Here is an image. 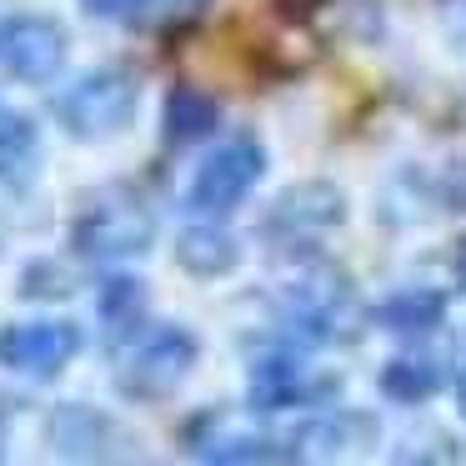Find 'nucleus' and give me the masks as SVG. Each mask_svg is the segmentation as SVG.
Instances as JSON below:
<instances>
[{
  "label": "nucleus",
  "mask_w": 466,
  "mask_h": 466,
  "mask_svg": "<svg viewBox=\"0 0 466 466\" xmlns=\"http://www.w3.org/2000/svg\"><path fill=\"white\" fill-rule=\"evenodd\" d=\"M156 241V211L136 186H96L71 216V246L86 261H131Z\"/></svg>",
  "instance_id": "obj_1"
},
{
  "label": "nucleus",
  "mask_w": 466,
  "mask_h": 466,
  "mask_svg": "<svg viewBox=\"0 0 466 466\" xmlns=\"http://www.w3.org/2000/svg\"><path fill=\"white\" fill-rule=\"evenodd\" d=\"M281 326L301 341H346L361 326V301L336 266L311 261L286 281L281 291Z\"/></svg>",
  "instance_id": "obj_2"
},
{
  "label": "nucleus",
  "mask_w": 466,
  "mask_h": 466,
  "mask_svg": "<svg viewBox=\"0 0 466 466\" xmlns=\"http://www.w3.org/2000/svg\"><path fill=\"white\" fill-rule=\"evenodd\" d=\"M136 106H141V81L121 66H101V71H86L81 81L66 86L51 111L61 131L76 141H111L136 121Z\"/></svg>",
  "instance_id": "obj_3"
},
{
  "label": "nucleus",
  "mask_w": 466,
  "mask_h": 466,
  "mask_svg": "<svg viewBox=\"0 0 466 466\" xmlns=\"http://www.w3.org/2000/svg\"><path fill=\"white\" fill-rule=\"evenodd\" d=\"M196 356H201V341L186 326L176 321L151 326V331H141L126 346L121 366H116V386L131 401H161L196 371Z\"/></svg>",
  "instance_id": "obj_4"
},
{
  "label": "nucleus",
  "mask_w": 466,
  "mask_h": 466,
  "mask_svg": "<svg viewBox=\"0 0 466 466\" xmlns=\"http://www.w3.org/2000/svg\"><path fill=\"white\" fill-rule=\"evenodd\" d=\"M266 176V146L256 136H236V141L216 146L191 176V191H186V206L206 221H221L231 216L246 196L256 191V181Z\"/></svg>",
  "instance_id": "obj_5"
},
{
  "label": "nucleus",
  "mask_w": 466,
  "mask_h": 466,
  "mask_svg": "<svg viewBox=\"0 0 466 466\" xmlns=\"http://www.w3.org/2000/svg\"><path fill=\"white\" fill-rule=\"evenodd\" d=\"M66 25L56 15H35V11H15L0 21V71H11L15 81L46 86L66 71Z\"/></svg>",
  "instance_id": "obj_6"
},
{
  "label": "nucleus",
  "mask_w": 466,
  "mask_h": 466,
  "mask_svg": "<svg viewBox=\"0 0 466 466\" xmlns=\"http://www.w3.org/2000/svg\"><path fill=\"white\" fill-rule=\"evenodd\" d=\"M81 356V326L61 321V316H41V321H15L0 326V366L5 371L51 381Z\"/></svg>",
  "instance_id": "obj_7"
},
{
  "label": "nucleus",
  "mask_w": 466,
  "mask_h": 466,
  "mask_svg": "<svg viewBox=\"0 0 466 466\" xmlns=\"http://www.w3.org/2000/svg\"><path fill=\"white\" fill-rule=\"evenodd\" d=\"M336 376H316L296 346H271L251 361V406L256 411H286V406L326 401L336 391Z\"/></svg>",
  "instance_id": "obj_8"
},
{
  "label": "nucleus",
  "mask_w": 466,
  "mask_h": 466,
  "mask_svg": "<svg viewBox=\"0 0 466 466\" xmlns=\"http://www.w3.org/2000/svg\"><path fill=\"white\" fill-rule=\"evenodd\" d=\"M341 221H346L341 186H331V181H296V186H286V191L271 201L261 231L271 236V241H301V236L336 231Z\"/></svg>",
  "instance_id": "obj_9"
},
{
  "label": "nucleus",
  "mask_w": 466,
  "mask_h": 466,
  "mask_svg": "<svg viewBox=\"0 0 466 466\" xmlns=\"http://www.w3.org/2000/svg\"><path fill=\"white\" fill-rule=\"evenodd\" d=\"M46 431H51V451L61 466H111L116 426L96 406H56Z\"/></svg>",
  "instance_id": "obj_10"
},
{
  "label": "nucleus",
  "mask_w": 466,
  "mask_h": 466,
  "mask_svg": "<svg viewBox=\"0 0 466 466\" xmlns=\"http://www.w3.org/2000/svg\"><path fill=\"white\" fill-rule=\"evenodd\" d=\"M371 431H376L371 416L326 411V416H316V421H306V426H296V431H291V441H286V461H296V466H326V461H336V456L356 451V446H361Z\"/></svg>",
  "instance_id": "obj_11"
},
{
  "label": "nucleus",
  "mask_w": 466,
  "mask_h": 466,
  "mask_svg": "<svg viewBox=\"0 0 466 466\" xmlns=\"http://www.w3.org/2000/svg\"><path fill=\"white\" fill-rule=\"evenodd\" d=\"M236 261H241L236 236L226 231V226L206 221V216L191 226H181V236H176V266H181L186 276H196V281H216V276L236 271Z\"/></svg>",
  "instance_id": "obj_12"
},
{
  "label": "nucleus",
  "mask_w": 466,
  "mask_h": 466,
  "mask_svg": "<svg viewBox=\"0 0 466 466\" xmlns=\"http://www.w3.org/2000/svg\"><path fill=\"white\" fill-rule=\"evenodd\" d=\"M146 311H151V296H146L141 276H106L101 296H96V316H101V331L111 346H131L146 331Z\"/></svg>",
  "instance_id": "obj_13"
},
{
  "label": "nucleus",
  "mask_w": 466,
  "mask_h": 466,
  "mask_svg": "<svg viewBox=\"0 0 466 466\" xmlns=\"http://www.w3.org/2000/svg\"><path fill=\"white\" fill-rule=\"evenodd\" d=\"M41 171V131L31 116L0 106V191H25Z\"/></svg>",
  "instance_id": "obj_14"
},
{
  "label": "nucleus",
  "mask_w": 466,
  "mask_h": 466,
  "mask_svg": "<svg viewBox=\"0 0 466 466\" xmlns=\"http://www.w3.org/2000/svg\"><path fill=\"white\" fill-rule=\"evenodd\" d=\"M446 381V366L436 361L431 351H406V356H391L381 366V391L401 406H416L426 396H436Z\"/></svg>",
  "instance_id": "obj_15"
},
{
  "label": "nucleus",
  "mask_w": 466,
  "mask_h": 466,
  "mask_svg": "<svg viewBox=\"0 0 466 466\" xmlns=\"http://www.w3.org/2000/svg\"><path fill=\"white\" fill-rule=\"evenodd\" d=\"M446 316V296L431 291V286H406V291L386 296L376 306V321L386 331H401V336H421V331H436Z\"/></svg>",
  "instance_id": "obj_16"
},
{
  "label": "nucleus",
  "mask_w": 466,
  "mask_h": 466,
  "mask_svg": "<svg viewBox=\"0 0 466 466\" xmlns=\"http://www.w3.org/2000/svg\"><path fill=\"white\" fill-rule=\"evenodd\" d=\"M161 126H166V141L191 146V141H201V136L216 131V101H211V96H201V91H191V86H181V91L166 96Z\"/></svg>",
  "instance_id": "obj_17"
},
{
  "label": "nucleus",
  "mask_w": 466,
  "mask_h": 466,
  "mask_svg": "<svg viewBox=\"0 0 466 466\" xmlns=\"http://www.w3.org/2000/svg\"><path fill=\"white\" fill-rule=\"evenodd\" d=\"M206 466H286V446L266 436H226L206 446Z\"/></svg>",
  "instance_id": "obj_18"
},
{
  "label": "nucleus",
  "mask_w": 466,
  "mask_h": 466,
  "mask_svg": "<svg viewBox=\"0 0 466 466\" xmlns=\"http://www.w3.org/2000/svg\"><path fill=\"white\" fill-rule=\"evenodd\" d=\"M211 0H141V11H136V31H171V25H186L206 11Z\"/></svg>",
  "instance_id": "obj_19"
},
{
  "label": "nucleus",
  "mask_w": 466,
  "mask_h": 466,
  "mask_svg": "<svg viewBox=\"0 0 466 466\" xmlns=\"http://www.w3.org/2000/svg\"><path fill=\"white\" fill-rule=\"evenodd\" d=\"M51 276H61L56 261H31L21 276V296L25 301H35V296H71V281H51Z\"/></svg>",
  "instance_id": "obj_20"
},
{
  "label": "nucleus",
  "mask_w": 466,
  "mask_h": 466,
  "mask_svg": "<svg viewBox=\"0 0 466 466\" xmlns=\"http://www.w3.org/2000/svg\"><path fill=\"white\" fill-rule=\"evenodd\" d=\"M441 201L456 206V211H466V156L441 171Z\"/></svg>",
  "instance_id": "obj_21"
},
{
  "label": "nucleus",
  "mask_w": 466,
  "mask_h": 466,
  "mask_svg": "<svg viewBox=\"0 0 466 466\" xmlns=\"http://www.w3.org/2000/svg\"><path fill=\"white\" fill-rule=\"evenodd\" d=\"M91 15H101V21H136V11H141V0H81Z\"/></svg>",
  "instance_id": "obj_22"
},
{
  "label": "nucleus",
  "mask_w": 466,
  "mask_h": 466,
  "mask_svg": "<svg viewBox=\"0 0 466 466\" xmlns=\"http://www.w3.org/2000/svg\"><path fill=\"white\" fill-rule=\"evenodd\" d=\"M396 466H436L431 456H421V451H401L396 456Z\"/></svg>",
  "instance_id": "obj_23"
},
{
  "label": "nucleus",
  "mask_w": 466,
  "mask_h": 466,
  "mask_svg": "<svg viewBox=\"0 0 466 466\" xmlns=\"http://www.w3.org/2000/svg\"><path fill=\"white\" fill-rule=\"evenodd\" d=\"M456 406H461V416H466V366L456 371Z\"/></svg>",
  "instance_id": "obj_24"
},
{
  "label": "nucleus",
  "mask_w": 466,
  "mask_h": 466,
  "mask_svg": "<svg viewBox=\"0 0 466 466\" xmlns=\"http://www.w3.org/2000/svg\"><path fill=\"white\" fill-rule=\"evenodd\" d=\"M461 276H466V251H461Z\"/></svg>",
  "instance_id": "obj_25"
}]
</instances>
